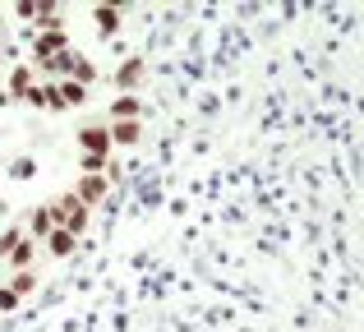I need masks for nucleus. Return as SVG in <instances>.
Segmentation results:
<instances>
[{
	"mask_svg": "<svg viewBox=\"0 0 364 332\" xmlns=\"http://www.w3.org/2000/svg\"><path fill=\"white\" fill-rule=\"evenodd\" d=\"M33 23H37V33H65V18H60V5H37Z\"/></svg>",
	"mask_w": 364,
	"mask_h": 332,
	"instance_id": "obj_10",
	"label": "nucleus"
},
{
	"mask_svg": "<svg viewBox=\"0 0 364 332\" xmlns=\"http://www.w3.org/2000/svg\"><path fill=\"white\" fill-rule=\"evenodd\" d=\"M60 231H70V235H74V240H79V235H83V231H88V208H83V203H79V198H74V203H70V213H65V222H60Z\"/></svg>",
	"mask_w": 364,
	"mask_h": 332,
	"instance_id": "obj_11",
	"label": "nucleus"
},
{
	"mask_svg": "<svg viewBox=\"0 0 364 332\" xmlns=\"http://www.w3.org/2000/svg\"><path fill=\"white\" fill-rule=\"evenodd\" d=\"M9 291H14L18 300H28V296L37 291V272H33V268H28V272H14V277H9Z\"/></svg>",
	"mask_w": 364,
	"mask_h": 332,
	"instance_id": "obj_15",
	"label": "nucleus"
},
{
	"mask_svg": "<svg viewBox=\"0 0 364 332\" xmlns=\"http://www.w3.org/2000/svg\"><path fill=\"white\" fill-rule=\"evenodd\" d=\"M65 51H70V33H37V42H33V65L55 60V55H65Z\"/></svg>",
	"mask_w": 364,
	"mask_h": 332,
	"instance_id": "obj_4",
	"label": "nucleus"
},
{
	"mask_svg": "<svg viewBox=\"0 0 364 332\" xmlns=\"http://www.w3.org/2000/svg\"><path fill=\"white\" fill-rule=\"evenodd\" d=\"M143 79H148V60H143V55H129V60H124L120 70L111 74V83H116L120 92H139Z\"/></svg>",
	"mask_w": 364,
	"mask_h": 332,
	"instance_id": "obj_3",
	"label": "nucleus"
},
{
	"mask_svg": "<svg viewBox=\"0 0 364 332\" xmlns=\"http://www.w3.org/2000/svg\"><path fill=\"white\" fill-rule=\"evenodd\" d=\"M33 254H37V245H33V240H18V245H14V254H9L5 263H9L14 272H28V268H33Z\"/></svg>",
	"mask_w": 364,
	"mask_h": 332,
	"instance_id": "obj_14",
	"label": "nucleus"
},
{
	"mask_svg": "<svg viewBox=\"0 0 364 332\" xmlns=\"http://www.w3.org/2000/svg\"><path fill=\"white\" fill-rule=\"evenodd\" d=\"M74 245H79V240H74L70 231H60V226H55V231L46 235V250H51L55 259H70V254H74Z\"/></svg>",
	"mask_w": 364,
	"mask_h": 332,
	"instance_id": "obj_12",
	"label": "nucleus"
},
{
	"mask_svg": "<svg viewBox=\"0 0 364 332\" xmlns=\"http://www.w3.org/2000/svg\"><path fill=\"white\" fill-rule=\"evenodd\" d=\"M107 171H111V157H97V153L79 157V176H107Z\"/></svg>",
	"mask_w": 364,
	"mask_h": 332,
	"instance_id": "obj_16",
	"label": "nucleus"
},
{
	"mask_svg": "<svg viewBox=\"0 0 364 332\" xmlns=\"http://www.w3.org/2000/svg\"><path fill=\"white\" fill-rule=\"evenodd\" d=\"M9 176H14V180H33L37 162H33V157H14V162H9Z\"/></svg>",
	"mask_w": 364,
	"mask_h": 332,
	"instance_id": "obj_19",
	"label": "nucleus"
},
{
	"mask_svg": "<svg viewBox=\"0 0 364 332\" xmlns=\"http://www.w3.org/2000/svg\"><path fill=\"white\" fill-rule=\"evenodd\" d=\"M55 88H60V102H65V111H70V107H83V102H88V88H83V83H74V79H60Z\"/></svg>",
	"mask_w": 364,
	"mask_h": 332,
	"instance_id": "obj_13",
	"label": "nucleus"
},
{
	"mask_svg": "<svg viewBox=\"0 0 364 332\" xmlns=\"http://www.w3.org/2000/svg\"><path fill=\"white\" fill-rule=\"evenodd\" d=\"M18 305H23V300H18L14 291H9V282H0V314H14Z\"/></svg>",
	"mask_w": 364,
	"mask_h": 332,
	"instance_id": "obj_20",
	"label": "nucleus"
},
{
	"mask_svg": "<svg viewBox=\"0 0 364 332\" xmlns=\"http://www.w3.org/2000/svg\"><path fill=\"white\" fill-rule=\"evenodd\" d=\"M14 14H18V18H33V14H37V0H18Z\"/></svg>",
	"mask_w": 364,
	"mask_h": 332,
	"instance_id": "obj_21",
	"label": "nucleus"
},
{
	"mask_svg": "<svg viewBox=\"0 0 364 332\" xmlns=\"http://www.w3.org/2000/svg\"><path fill=\"white\" fill-rule=\"evenodd\" d=\"M18 240H28V231H23V226H5V231H0V259H9Z\"/></svg>",
	"mask_w": 364,
	"mask_h": 332,
	"instance_id": "obj_18",
	"label": "nucleus"
},
{
	"mask_svg": "<svg viewBox=\"0 0 364 332\" xmlns=\"http://www.w3.org/2000/svg\"><path fill=\"white\" fill-rule=\"evenodd\" d=\"M0 208H5V203H0Z\"/></svg>",
	"mask_w": 364,
	"mask_h": 332,
	"instance_id": "obj_22",
	"label": "nucleus"
},
{
	"mask_svg": "<svg viewBox=\"0 0 364 332\" xmlns=\"http://www.w3.org/2000/svg\"><path fill=\"white\" fill-rule=\"evenodd\" d=\"M74 198H79L83 208H97V203H107L111 198V180L107 176H79V185H74Z\"/></svg>",
	"mask_w": 364,
	"mask_h": 332,
	"instance_id": "obj_1",
	"label": "nucleus"
},
{
	"mask_svg": "<svg viewBox=\"0 0 364 332\" xmlns=\"http://www.w3.org/2000/svg\"><path fill=\"white\" fill-rule=\"evenodd\" d=\"M116 120H143V97L139 92H124V97L111 102V125Z\"/></svg>",
	"mask_w": 364,
	"mask_h": 332,
	"instance_id": "obj_7",
	"label": "nucleus"
},
{
	"mask_svg": "<svg viewBox=\"0 0 364 332\" xmlns=\"http://www.w3.org/2000/svg\"><path fill=\"white\" fill-rule=\"evenodd\" d=\"M120 18H124V9H120V5H92V23H97V33H102V37L116 33Z\"/></svg>",
	"mask_w": 364,
	"mask_h": 332,
	"instance_id": "obj_9",
	"label": "nucleus"
},
{
	"mask_svg": "<svg viewBox=\"0 0 364 332\" xmlns=\"http://www.w3.org/2000/svg\"><path fill=\"white\" fill-rule=\"evenodd\" d=\"M33 88H37V70H33V65H14V70H9L5 92H9V97H28Z\"/></svg>",
	"mask_w": 364,
	"mask_h": 332,
	"instance_id": "obj_5",
	"label": "nucleus"
},
{
	"mask_svg": "<svg viewBox=\"0 0 364 332\" xmlns=\"http://www.w3.org/2000/svg\"><path fill=\"white\" fill-rule=\"evenodd\" d=\"M51 231H55V222H51V208H46V203H42V208H33V213H28V240L37 245V240H46Z\"/></svg>",
	"mask_w": 364,
	"mask_h": 332,
	"instance_id": "obj_8",
	"label": "nucleus"
},
{
	"mask_svg": "<svg viewBox=\"0 0 364 332\" xmlns=\"http://www.w3.org/2000/svg\"><path fill=\"white\" fill-rule=\"evenodd\" d=\"M74 139H79V153H97V157H111V148H116L111 144V125H83Z\"/></svg>",
	"mask_w": 364,
	"mask_h": 332,
	"instance_id": "obj_2",
	"label": "nucleus"
},
{
	"mask_svg": "<svg viewBox=\"0 0 364 332\" xmlns=\"http://www.w3.org/2000/svg\"><path fill=\"white\" fill-rule=\"evenodd\" d=\"M143 120H116V125H111V144H120V148H139L143 144Z\"/></svg>",
	"mask_w": 364,
	"mask_h": 332,
	"instance_id": "obj_6",
	"label": "nucleus"
},
{
	"mask_svg": "<svg viewBox=\"0 0 364 332\" xmlns=\"http://www.w3.org/2000/svg\"><path fill=\"white\" fill-rule=\"evenodd\" d=\"M74 83H83V88H92V79H97V65L88 60V55H79V60H74V74H70Z\"/></svg>",
	"mask_w": 364,
	"mask_h": 332,
	"instance_id": "obj_17",
	"label": "nucleus"
}]
</instances>
